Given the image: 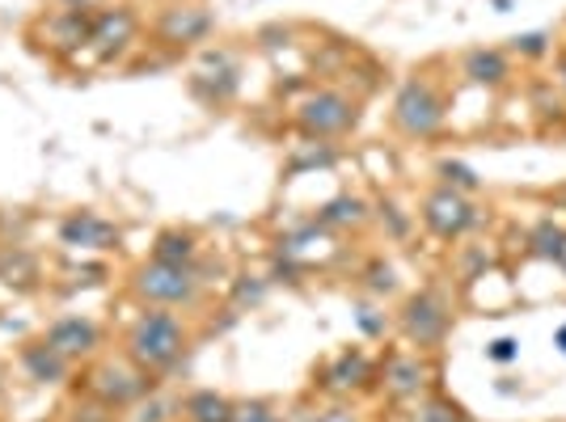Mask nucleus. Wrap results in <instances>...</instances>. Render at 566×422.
Masks as SVG:
<instances>
[{
    "label": "nucleus",
    "instance_id": "nucleus-25",
    "mask_svg": "<svg viewBox=\"0 0 566 422\" xmlns=\"http://www.w3.org/2000/svg\"><path fill=\"white\" fill-rule=\"evenodd\" d=\"M313 422H359V419H355L352 410H322Z\"/></svg>",
    "mask_w": 566,
    "mask_h": 422
},
{
    "label": "nucleus",
    "instance_id": "nucleus-13",
    "mask_svg": "<svg viewBox=\"0 0 566 422\" xmlns=\"http://www.w3.org/2000/svg\"><path fill=\"white\" fill-rule=\"evenodd\" d=\"M237 405L224 393L216 389H195L187 401H182V419L187 422H233Z\"/></svg>",
    "mask_w": 566,
    "mask_h": 422
},
{
    "label": "nucleus",
    "instance_id": "nucleus-12",
    "mask_svg": "<svg viewBox=\"0 0 566 422\" xmlns=\"http://www.w3.org/2000/svg\"><path fill=\"white\" fill-rule=\"evenodd\" d=\"M18 363H22V372L34 380V384H64L72 372V363L64 359L60 351H51L43 338H34V342H25L22 355H18Z\"/></svg>",
    "mask_w": 566,
    "mask_h": 422
},
{
    "label": "nucleus",
    "instance_id": "nucleus-26",
    "mask_svg": "<svg viewBox=\"0 0 566 422\" xmlns=\"http://www.w3.org/2000/svg\"><path fill=\"white\" fill-rule=\"evenodd\" d=\"M558 347H563V351H566V326L558 329Z\"/></svg>",
    "mask_w": 566,
    "mask_h": 422
},
{
    "label": "nucleus",
    "instance_id": "nucleus-24",
    "mask_svg": "<svg viewBox=\"0 0 566 422\" xmlns=\"http://www.w3.org/2000/svg\"><path fill=\"white\" fill-rule=\"evenodd\" d=\"M486 355H491V359H499V363H507V359H516V342H512V338H499Z\"/></svg>",
    "mask_w": 566,
    "mask_h": 422
},
{
    "label": "nucleus",
    "instance_id": "nucleus-6",
    "mask_svg": "<svg viewBox=\"0 0 566 422\" xmlns=\"http://www.w3.org/2000/svg\"><path fill=\"white\" fill-rule=\"evenodd\" d=\"M118 236H123L118 224L106 220L102 211H69L60 220V245L81 250V254H90V250H115Z\"/></svg>",
    "mask_w": 566,
    "mask_h": 422
},
{
    "label": "nucleus",
    "instance_id": "nucleus-10",
    "mask_svg": "<svg viewBox=\"0 0 566 422\" xmlns=\"http://www.w3.org/2000/svg\"><path fill=\"white\" fill-rule=\"evenodd\" d=\"M212 34V13L208 9H199V4H174L161 13V22H157V39L161 43H174V48H182V43H203Z\"/></svg>",
    "mask_w": 566,
    "mask_h": 422
},
{
    "label": "nucleus",
    "instance_id": "nucleus-20",
    "mask_svg": "<svg viewBox=\"0 0 566 422\" xmlns=\"http://www.w3.org/2000/svg\"><path fill=\"white\" fill-rule=\"evenodd\" d=\"M233 422H283V414H275L271 401H245V405H237Z\"/></svg>",
    "mask_w": 566,
    "mask_h": 422
},
{
    "label": "nucleus",
    "instance_id": "nucleus-22",
    "mask_svg": "<svg viewBox=\"0 0 566 422\" xmlns=\"http://www.w3.org/2000/svg\"><path fill=\"white\" fill-rule=\"evenodd\" d=\"M440 173H444V182H449V187H461V190H473V187H478V178H473L465 165L444 161V165H440Z\"/></svg>",
    "mask_w": 566,
    "mask_h": 422
},
{
    "label": "nucleus",
    "instance_id": "nucleus-1",
    "mask_svg": "<svg viewBox=\"0 0 566 422\" xmlns=\"http://www.w3.org/2000/svg\"><path fill=\"white\" fill-rule=\"evenodd\" d=\"M187 351V326L178 321V313L169 308H153L140 313L132 329H127V359L144 368V372H169Z\"/></svg>",
    "mask_w": 566,
    "mask_h": 422
},
{
    "label": "nucleus",
    "instance_id": "nucleus-16",
    "mask_svg": "<svg viewBox=\"0 0 566 422\" xmlns=\"http://www.w3.org/2000/svg\"><path fill=\"white\" fill-rule=\"evenodd\" d=\"M368 220V203L364 199H355V194H343V199H334L322 208V224H331V229H347V224H364Z\"/></svg>",
    "mask_w": 566,
    "mask_h": 422
},
{
    "label": "nucleus",
    "instance_id": "nucleus-19",
    "mask_svg": "<svg viewBox=\"0 0 566 422\" xmlns=\"http://www.w3.org/2000/svg\"><path fill=\"white\" fill-rule=\"evenodd\" d=\"M368 380V359L359 351L338 355V363L331 368V389H352V384H364Z\"/></svg>",
    "mask_w": 566,
    "mask_h": 422
},
{
    "label": "nucleus",
    "instance_id": "nucleus-11",
    "mask_svg": "<svg viewBox=\"0 0 566 422\" xmlns=\"http://www.w3.org/2000/svg\"><path fill=\"white\" fill-rule=\"evenodd\" d=\"M401 326H406V334H410V342L436 347V342L444 338V329H449V313H444V305H440L431 292H423V296H415V300L406 305Z\"/></svg>",
    "mask_w": 566,
    "mask_h": 422
},
{
    "label": "nucleus",
    "instance_id": "nucleus-8",
    "mask_svg": "<svg viewBox=\"0 0 566 422\" xmlns=\"http://www.w3.org/2000/svg\"><path fill=\"white\" fill-rule=\"evenodd\" d=\"M136 30H140V22H136V13L127 4L102 9V13H94V22H90V43L85 48L94 51V55H102V60H111V55L132 48Z\"/></svg>",
    "mask_w": 566,
    "mask_h": 422
},
{
    "label": "nucleus",
    "instance_id": "nucleus-3",
    "mask_svg": "<svg viewBox=\"0 0 566 422\" xmlns=\"http://www.w3.org/2000/svg\"><path fill=\"white\" fill-rule=\"evenodd\" d=\"M85 389H90L106 410H115V405H132V401H140L144 393H148V372L136 368L132 359H106V363L90 368Z\"/></svg>",
    "mask_w": 566,
    "mask_h": 422
},
{
    "label": "nucleus",
    "instance_id": "nucleus-23",
    "mask_svg": "<svg viewBox=\"0 0 566 422\" xmlns=\"http://www.w3.org/2000/svg\"><path fill=\"white\" fill-rule=\"evenodd\" d=\"M174 414H169V405H161V401H153V405H144L140 419L136 422H169Z\"/></svg>",
    "mask_w": 566,
    "mask_h": 422
},
{
    "label": "nucleus",
    "instance_id": "nucleus-18",
    "mask_svg": "<svg viewBox=\"0 0 566 422\" xmlns=\"http://www.w3.org/2000/svg\"><path fill=\"white\" fill-rule=\"evenodd\" d=\"M153 259L174 262V266H190V259H195V236H190V233H161V236H157Z\"/></svg>",
    "mask_w": 566,
    "mask_h": 422
},
{
    "label": "nucleus",
    "instance_id": "nucleus-5",
    "mask_svg": "<svg viewBox=\"0 0 566 422\" xmlns=\"http://www.w3.org/2000/svg\"><path fill=\"white\" fill-rule=\"evenodd\" d=\"M296 123H301V131L313 136V140H331V136H343L347 127H355V102L334 94V89H322V94L301 102Z\"/></svg>",
    "mask_w": 566,
    "mask_h": 422
},
{
    "label": "nucleus",
    "instance_id": "nucleus-21",
    "mask_svg": "<svg viewBox=\"0 0 566 422\" xmlns=\"http://www.w3.org/2000/svg\"><path fill=\"white\" fill-rule=\"evenodd\" d=\"M533 241H537V254H542V259H563V241H566V236L558 233V229H549V224H545V229L533 236Z\"/></svg>",
    "mask_w": 566,
    "mask_h": 422
},
{
    "label": "nucleus",
    "instance_id": "nucleus-15",
    "mask_svg": "<svg viewBox=\"0 0 566 422\" xmlns=\"http://www.w3.org/2000/svg\"><path fill=\"white\" fill-rule=\"evenodd\" d=\"M423 363L415 359V355H398V359H389V368H385V384H389V393L394 398H415L419 389H423Z\"/></svg>",
    "mask_w": 566,
    "mask_h": 422
},
{
    "label": "nucleus",
    "instance_id": "nucleus-14",
    "mask_svg": "<svg viewBox=\"0 0 566 422\" xmlns=\"http://www.w3.org/2000/svg\"><path fill=\"white\" fill-rule=\"evenodd\" d=\"M0 283L18 287V292H34L39 287V262L30 259L25 250H0Z\"/></svg>",
    "mask_w": 566,
    "mask_h": 422
},
{
    "label": "nucleus",
    "instance_id": "nucleus-27",
    "mask_svg": "<svg viewBox=\"0 0 566 422\" xmlns=\"http://www.w3.org/2000/svg\"><path fill=\"white\" fill-rule=\"evenodd\" d=\"M0 405H4V372H0Z\"/></svg>",
    "mask_w": 566,
    "mask_h": 422
},
{
    "label": "nucleus",
    "instance_id": "nucleus-4",
    "mask_svg": "<svg viewBox=\"0 0 566 422\" xmlns=\"http://www.w3.org/2000/svg\"><path fill=\"white\" fill-rule=\"evenodd\" d=\"M394 123L406 136H431L444 123V97L427 81H406L401 94L394 97Z\"/></svg>",
    "mask_w": 566,
    "mask_h": 422
},
{
    "label": "nucleus",
    "instance_id": "nucleus-7",
    "mask_svg": "<svg viewBox=\"0 0 566 422\" xmlns=\"http://www.w3.org/2000/svg\"><path fill=\"white\" fill-rule=\"evenodd\" d=\"M43 342L51 351L64 355L69 363H81V359L97 355V347H102V326L94 317H60V321H51L43 329Z\"/></svg>",
    "mask_w": 566,
    "mask_h": 422
},
{
    "label": "nucleus",
    "instance_id": "nucleus-9",
    "mask_svg": "<svg viewBox=\"0 0 566 422\" xmlns=\"http://www.w3.org/2000/svg\"><path fill=\"white\" fill-rule=\"evenodd\" d=\"M423 224L436 236L452 241V236H461L473 224V208L452 187L449 190H436V194H431V199L423 203Z\"/></svg>",
    "mask_w": 566,
    "mask_h": 422
},
{
    "label": "nucleus",
    "instance_id": "nucleus-2",
    "mask_svg": "<svg viewBox=\"0 0 566 422\" xmlns=\"http://www.w3.org/2000/svg\"><path fill=\"white\" fill-rule=\"evenodd\" d=\"M132 292L157 308H187V305H195V296H199V279H195L190 266H174V262L153 259L136 271Z\"/></svg>",
    "mask_w": 566,
    "mask_h": 422
},
{
    "label": "nucleus",
    "instance_id": "nucleus-17",
    "mask_svg": "<svg viewBox=\"0 0 566 422\" xmlns=\"http://www.w3.org/2000/svg\"><path fill=\"white\" fill-rule=\"evenodd\" d=\"M465 76L478 81V85H499L507 76V60L499 51H473L470 60H465Z\"/></svg>",
    "mask_w": 566,
    "mask_h": 422
}]
</instances>
